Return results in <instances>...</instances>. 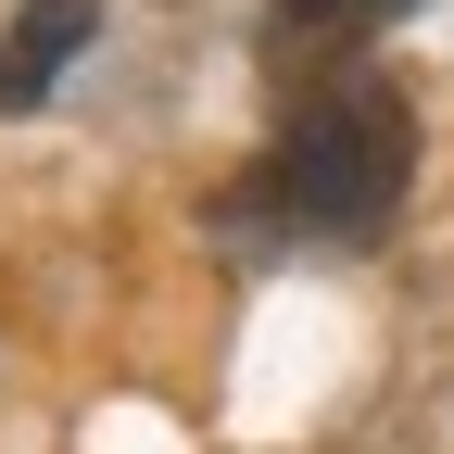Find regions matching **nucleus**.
I'll list each match as a JSON object with an SVG mask.
<instances>
[{
  "label": "nucleus",
  "mask_w": 454,
  "mask_h": 454,
  "mask_svg": "<svg viewBox=\"0 0 454 454\" xmlns=\"http://www.w3.org/2000/svg\"><path fill=\"white\" fill-rule=\"evenodd\" d=\"M417 13V0H278V13H265V76H340V64H354V51L379 38V26H404Z\"/></svg>",
  "instance_id": "2"
},
{
  "label": "nucleus",
  "mask_w": 454,
  "mask_h": 454,
  "mask_svg": "<svg viewBox=\"0 0 454 454\" xmlns=\"http://www.w3.org/2000/svg\"><path fill=\"white\" fill-rule=\"evenodd\" d=\"M404 177H417V114L391 76H328L291 127L265 139V164L215 202V227L240 253H291V240H328L354 253L404 215Z\"/></svg>",
  "instance_id": "1"
},
{
  "label": "nucleus",
  "mask_w": 454,
  "mask_h": 454,
  "mask_svg": "<svg viewBox=\"0 0 454 454\" xmlns=\"http://www.w3.org/2000/svg\"><path fill=\"white\" fill-rule=\"evenodd\" d=\"M89 38H101V0H38V13H26L13 38H0V114L51 101V76H64Z\"/></svg>",
  "instance_id": "3"
}]
</instances>
